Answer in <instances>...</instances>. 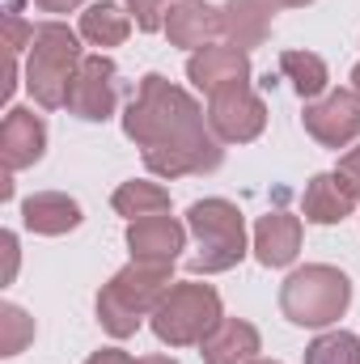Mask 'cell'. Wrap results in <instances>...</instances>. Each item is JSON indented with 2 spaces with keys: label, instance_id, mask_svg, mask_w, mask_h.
<instances>
[{
  "label": "cell",
  "instance_id": "cell-24",
  "mask_svg": "<svg viewBox=\"0 0 360 364\" xmlns=\"http://www.w3.org/2000/svg\"><path fill=\"white\" fill-rule=\"evenodd\" d=\"M30 38H34V26H26V17L17 13V0H13L9 13H4V47H9V55L17 60L21 51H30Z\"/></svg>",
  "mask_w": 360,
  "mask_h": 364
},
{
  "label": "cell",
  "instance_id": "cell-31",
  "mask_svg": "<svg viewBox=\"0 0 360 364\" xmlns=\"http://www.w3.org/2000/svg\"><path fill=\"white\" fill-rule=\"evenodd\" d=\"M352 93H356V97H360V64H356V68H352Z\"/></svg>",
  "mask_w": 360,
  "mask_h": 364
},
{
  "label": "cell",
  "instance_id": "cell-27",
  "mask_svg": "<svg viewBox=\"0 0 360 364\" xmlns=\"http://www.w3.org/2000/svg\"><path fill=\"white\" fill-rule=\"evenodd\" d=\"M85 364H136L127 352H119V348H102V352H93Z\"/></svg>",
  "mask_w": 360,
  "mask_h": 364
},
{
  "label": "cell",
  "instance_id": "cell-4",
  "mask_svg": "<svg viewBox=\"0 0 360 364\" xmlns=\"http://www.w3.org/2000/svg\"><path fill=\"white\" fill-rule=\"evenodd\" d=\"M348 305H352V279L331 263L297 267L280 284V309L292 326L327 331L348 314Z\"/></svg>",
  "mask_w": 360,
  "mask_h": 364
},
{
  "label": "cell",
  "instance_id": "cell-25",
  "mask_svg": "<svg viewBox=\"0 0 360 364\" xmlns=\"http://www.w3.org/2000/svg\"><path fill=\"white\" fill-rule=\"evenodd\" d=\"M123 4H127L136 30H144V34L166 30V0H123Z\"/></svg>",
  "mask_w": 360,
  "mask_h": 364
},
{
  "label": "cell",
  "instance_id": "cell-6",
  "mask_svg": "<svg viewBox=\"0 0 360 364\" xmlns=\"http://www.w3.org/2000/svg\"><path fill=\"white\" fill-rule=\"evenodd\" d=\"M221 318H225L221 292H216L212 284L186 279V284H174V288L162 296V305L153 309L149 326H153V335H157L166 348H191V343H203V339L221 326Z\"/></svg>",
  "mask_w": 360,
  "mask_h": 364
},
{
  "label": "cell",
  "instance_id": "cell-17",
  "mask_svg": "<svg viewBox=\"0 0 360 364\" xmlns=\"http://www.w3.org/2000/svg\"><path fill=\"white\" fill-rule=\"evenodd\" d=\"M259 352H263V339L242 318H221V326L199 343L203 364H250L259 360Z\"/></svg>",
  "mask_w": 360,
  "mask_h": 364
},
{
  "label": "cell",
  "instance_id": "cell-5",
  "mask_svg": "<svg viewBox=\"0 0 360 364\" xmlns=\"http://www.w3.org/2000/svg\"><path fill=\"white\" fill-rule=\"evenodd\" d=\"M186 229L195 237V255L186 263L191 275L229 272L246 259V220L229 199H199L186 208Z\"/></svg>",
  "mask_w": 360,
  "mask_h": 364
},
{
  "label": "cell",
  "instance_id": "cell-7",
  "mask_svg": "<svg viewBox=\"0 0 360 364\" xmlns=\"http://www.w3.org/2000/svg\"><path fill=\"white\" fill-rule=\"evenodd\" d=\"M208 127L216 132L221 144H250L268 127V102L250 85L216 93V97H208Z\"/></svg>",
  "mask_w": 360,
  "mask_h": 364
},
{
  "label": "cell",
  "instance_id": "cell-26",
  "mask_svg": "<svg viewBox=\"0 0 360 364\" xmlns=\"http://www.w3.org/2000/svg\"><path fill=\"white\" fill-rule=\"evenodd\" d=\"M335 178H339V186H344V191H348V195L360 203V144H356V149H348V153L339 157Z\"/></svg>",
  "mask_w": 360,
  "mask_h": 364
},
{
  "label": "cell",
  "instance_id": "cell-1",
  "mask_svg": "<svg viewBox=\"0 0 360 364\" xmlns=\"http://www.w3.org/2000/svg\"><path fill=\"white\" fill-rule=\"evenodd\" d=\"M123 136L136 140L144 166L157 178L212 174L225 161V144L208 127V110L162 73H149L140 81L132 106L123 110Z\"/></svg>",
  "mask_w": 360,
  "mask_h": 364
},
{
  "label": "cell",
  "instance_id": "cell-18",
  "mask_svg": "<svg viewBox=\"0 0 360 364\" xmlns=\"http://www.w3.org/2000/svg\"><path fill=\"white\" fill-rule=\"evenodd\" d=\"M352 208H356V199L339 186L335 170L331 174H314L309 186H305V195H301V212L314 225H339V220L352 216Z\"/></svg>",
  "mask_w": 360,
  "mask_h": 364
},
{
  "label": "cell",
  "instance_id": "cell-9",
  "mask_svg": "<svg viewBox=\"0 0 360 364\" xmlns=\"http://www.w3.org/2000/svg\"><path fill=\"white\" fill-rule=\"evenodd\" d=\"M301 123L322 149H348L360 136V97L352 90H331L318 102H305Z\"/></svg>",
  "mask_w": 360,
  "mask_h": 364
},
{
  "label": "cell",
  "instance_id": "cell-12",
  "mask_svg": "<svg viewBox=\"0 0 360 364\" xmlns=\"http://www.w3.org/2000/svg\"><path fill=\"white\" fill-rule=\"evenodd\" d=\"M225 34V17L221 9L203 4V0H179L166 9V38L170 47H186V51H199V47H212V38Z\"/></svg>",
  "mask_w": 360,
  "mask_h": 364
},
{
  "label": "cell",
  "instance_id": "cell-21",
  "mask_svg": "<svg viewBox=\"0 0 360 364\" xmlns=\"http://www.w3.org/2000/svg\"><path fill=\"white\" fill-rule=\"evenodd\" d=\"M280 73L292 81V90L301 93L305 102H318V93H327V85H331L327 60L314 55V51H284L280 55Z\"/></svg>",
  "mask_w": 360,
  "mask_h": 364
},
{
  "label": "cell",
  "instance_id": "cell-28",
  "mask_svg": "<svg viewBox=\"0 0 360 364\" xmlns=\"http://www.w3.org/2000/svg\"><path fill=\"white\" fill-rule=\"evenodd\" d=\"M43 13H73V9H81L85 0H34Z\"/></svg>",
  "mask_w": 360,
  "mask_h": 364
},
{
  "label": "cell",
  "instance_id": "cell-3",
  "mask_svg": "<svg viewBox=\"0 0 360 364\" xmlns=\"http://www.w3.org/2000/svg\"><path fill=\"white\" fill-rule=\"evenodd\" d=\"M81 30H68L64 21L34 26L30 51H26V90L43 110H60L68 102V85L81 68Z\"/></svg>",
  "mask_w": 360,
  "mask_h": 364
},
{
  "label": "cell",
  "instance_id": "cell-10",
  "mask_svg": "<svg viewBox=\"0 0 360 364\" xmlns=\"http://www.w3.org/2000/svg\"><path fill=\"white\" fill-rule=\"evenodd\" d=\"M250 55L242 51V47H199V51H191V60H186V81L195 85L199 93H208V97H216V93L225 90H238V85H250Z\"/></svg>",
  "mask_w": 360,
  "mask_h": 364
},
{
  "label": "cell",
  "instance_id": "cell-29",
  "mask_svg": "<svg viewBox=\"0 0 360 364\" xmlns=\"http://www.w3.org/2000/svg\"><path fill=\"white\" fill-rule=\"evenodd\" d=\"M280 9H305V4H314V0H275Z\"/></svg>",
  "mask_w": 360,
  "mask_h": 364
},
{
  "label": "cell",
  "instance_id": "cell-19",
  "mask_svg": "<svg viewBox=\"0 0 360 364\" xmlns=\"http://www.w3.org/2000/svg\"><path fill=\"white\" fill-rule=\"evenodd\" d=\"M132 26L136 21H132L127 4H119V0H97V4H90L81 13V38L93 43V47H119V43H127Z\"/></svg>",
  "mask_w": 360,
  "mask_h": 364
},
{
  "label": "cell",
  "instance_id": "cell-20",
  "mask_svg": "<svg viewBox=\"0 0 360 364\" xmlns=\"http://www.w3.org/2000/svg\"><path fill=\"white\" fill-rule=\"evenodd\" d=\"M110 208L127 220H144V216H162L170 212V191L157 186V182H144V178H132L123 182L115 195H110Z\"/></svg>",
  "mask_w": 360,
  "mask_h": 364
},
{
  "label": "cell",
  "instance_id": "cell-32",
  "mask_svg": "<svg viewBox=\"0 0 360 364\" xmlns=\"http://www.w3.org/2000/svg\"><path fill=\"white\" fill-rule=\"evenodd\" d=\"M250 364H280V360H250Z\"/></svg>",
  "mask_w": 360,
  "mask_h": 364
},
{
  "label": "cell",
  "instance_id": "cell-13",
  "mask_svg": "<svg viewBox=\"0 0 360 364\" xmlns=\"http://www.w3.org/2000/svg\"><path fill=\"white\" fill-rule=\"evenodd\" d=\"M182 246H186V225H179L170 212L144 216V220H132L127 225V250H132V259L174 263Z\"/></svg>",
  "mask_w": 360,
  "mask_h": 364
},
{
  "label": "cell",
  "instance_id": "cell-8",
  "mask_svg": "<svg viewBox=\"0 0 360 364\" xmlns=\"http://www.w3.org/2000/svg\"><path fill=\"white\" fill-rule=\"evenodd\" d=\"M115 102H119V68L110 55H85L73 85H68V114L85 119V123H102L115 114Z\"/></svg>",
  "mask_w": 360,
  "mask_h": 364
},
{
  "label": "cell",
  "instance_id": "cell-23",
  "mask_svg": "<svg viewBox=\"0 0 360 364\" xmlns=\"http://www.w3.org/2000/svg\"><path fill=\"white\" fill-rule=\"evenodd\" d=\"M30 339H34V318L21 305L4 301L0 305V356H17Z\"/></svg>",
  "mask_w": 360,
  "mask_h": 364
},
{
  "label": "cell",
  "instance_id": "cell-15",
  "mask_svg": "<svg viewBox=\"0 0 360 364\" xmlns=\"http://www.w3.org/2000/svg\"><path fill=\"white\" fill-rule=\"evenodd\" d=\"M301 255V216L268 212L255 225V259L263 267H288Z\"/></svg>",
  "mask_w": 360,
  "mask_h": 364
},
{
  "label": "cell",
  "instance_id": "cell-22",
  "mask_svg": "<svg viewBox=\"0 0 360 364\" xmlns=\"http://www.w3.org/2000/svg\"><path fill=\"white\" fill-rule=\"evenodd\" d=\"M305 364H360V335H352V331H322L305 348Z\"/></svg>",
  "mask_w": 360,
  "mask_h": 364
},
{
  "label": "cell",
  "instance_id": "cell-2",
  "mask_svg": "<svg viewBox=\"0 0 360 364\" xmlns=\"http://www.w3.org/2000/svg\"><path fill=\"white\" fill-rule=\"evenodd\" d=\"M174 288V263L132 259L123 272L110 275V284L97 292V322L110 339H132L144 318L162 305V296Z\"/></svg>",
  "mask_w": 360,
  "mask_h": 364
},
{
  "label": "cell",
  "instance_id": "cell-11",
  "mask_svg": "<svg viewBox=\"0 0 360 364\" xmlns=\"http://www.w3.org/2000/svg\"><path fill=\"white\" fill-rule=\"evenodd\" d=\"M43 153H47V123H43V114H34L26 106H13L4 114V123H0V161H4V174L38 166Z\"/></svg>",
  "mask_w": 360,
  "mask_h": 364
},
{
  "label": "cell",
  "instance_id": "cell-30",
  "mask_svg": "<svg viewBox=\"0 0 360 364\" xmlns=\"http://www.w3.org/2000/svg\"><path fill=\"white\" fill-rule=\"evenodd\" d=\"M136 364H179V360H170V356H144V360H136Z\"/></svg>",
  "mask_w": 360,
  "mask_h": 364
},
{
  "label": "cell",
  "instance_id": "cell-14",
  "mask_svg": "<svg viewBox=\"0 0 360 364\" xmlns=\"http://www.w3.org/2000/svg\"><path fill=\"white\" fill-rule=\"evenodd\" d=\"M21 220L30 233H43V237H64L73 233L85 216H81V203L64 191H38L21 203Z\"/></svg>",
  "mask_w": 360,
  "mask_h": 364
},
{
  "label": "cell",
  "instance_id": "cell-16",
  "mask_svg": "<svg viewBox=\"0 0 360 364\" xmlns=\"http://www.w3.org/2000/svg\"><path fill=\"white\" fill-rule=\"evenodd\" d=\"M275 0H225L221 4V17H225V38L229 47H263L271 34V21H275Z\"/></svg>",
  "mask_w": 360,
  "mask_h": 364
}]
</instances>
